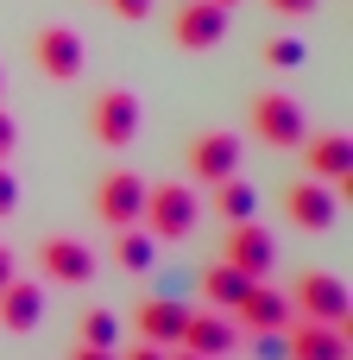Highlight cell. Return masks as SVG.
I'll use <instances>...</instances> for the list:
<instances>
[{"label":"cell","instance_id":"cell-1","mask_svg":"<svg viewBox=\"0 0 353 360\" xmlns=\"http://www.w3.org/2000/svg\"><path fill=\"white\" fill-rule=\"evenodd\" d=\"M196 215H202V202H196L189 184H158V190H145V209H139V221H145V234L158 247L189 240L196 234Z\"/></svg>","mask_w":353,"mask_h":360},{"label":"cell","instance_id":"cell-2","mask_svg":"<svg viewBox=\"0 0 353 360\" xmlns=\"http://www.w3.org/2000/svg\"><path fill=\"white\" fill-rule=\"evenodd\" d=\"M291 310H297L303 323L353 329V297H347V285H341L335 272H303V278H297V291H291Z\"/></svg>","mask_w":353,"mask_h":360},{"label":"cell","instance_id":"cell-3","mask_svg":"<svg viewBox=\"0 0 353 360\" xmlns=\"http://www.w3.org/2000/svg\"><path fill=\"white\" fill-rule=\"evenodd\" d=\"M139 120H145V108H139V95H126V89H107V95L95 101V114H88V127H95V139H101L107 152L133 146V139H139Z\"/></svg>","mask_w":353,"mask_h":360},{"label":"cell","instance_id":"cell-4","mask_svg":"<svg viewBox=\"0 0 353 360\" xmlns=\"http://www.w3.org/2000/svg\"><path fill=\"white\" fill-rule=\"evenodd\" d=\"M32 57H38V70L51 82H76L82 76V32L76 25H44L32 38Z\"/></svg>","mask_w":353,"mask_h":360},{"label":"cell","instance_id":"cell-5","mask_svg":"<svg viewBox=\"0 0 353 360\" xmlns=\"http://www.w3.org/2000/svg\"><path fill=\"white\" fill-rule=\"evenodd\" d=\"M253 133L265 139V146H303V133H309V120H303V108L291 101V95H259L253 101Z\"/></svg>","mask_w":353,"mask_h":360},{"label":"cell","instance_id":"cell-6","mask_svg":"<svg viewBox=\"0 0 353 360\" xmlns=\"http://www.w3.org/2000/svg\"><path fill=\"white\" fill-rule=\"evenodd\" d=\"M139 209H145V177H133V171H107V177L95 184V215H101L107 228H133Z\"/></svg>","mask_w":353,"mask_h":360},{"label":"cell","instance_id":"cell-7","mask_svg":"<svg viewBox=\"0 0 353 360\" xmlns=\"http://www.w3.org/2000/svg\"><path fill=\"white\" fill-rule=\"evenodd\" d=\"M353 354V329H328V323H297L284 329V360H347Z\"/></svg>","mask_w":353,"mask_h":360},{"label":"cell","instance_id":"cell-8","mask_svg":"<svg viewBox=\"0 0 353 360\" xmlns=\"http://www.w3.org/2000/svg\"><path fill=\"white\" fill-rule=\"evenodd\" d=\"M171 32H177L183 51H215V44L227 38V6H215V0H183L177 19H171Z\"/></svg>","mask_w":353,"mask_h":360},{"label":"cell","instance_id":"cell-9","mask_svg":"<svg viewBox=\"0 0 353 360\" xmlns=\"http://www.w3.org/2000/svg\"><path fill=\"white\" fill-rule=\"evenodd\" d=\"M183 158H189V177L215 190L221 177H234V171H240V139H234V133H202V139H189V152H183Z\"/></svg>","mask_w":353,"mask_h":360},{"label":"cell","instance_id":"cell-10","mask_svg":"<svg viewBox=\"0 0 353 360\" xmlns=\"http://www.w3.org/2000/svg\"><path fill=\"white\" fill-rule=\"evenodd\" d=\"M177 348H189V354H202V360H221V354H234V348H240V329H234L221 310H196V316H183Z\"/></svg>","mask_w":353,"mask_h":360},{"label":"cell","instance_id":"cell-11","mask_svg":"<svg viewBox=\"0 0 353 360\" xmlns=\"http://www.w3.org/2000/svg\"><path fill=\"white\" fill-rule=\"evenodd\" d=\"M284 215H291L297 228L322 234V228H335V190H328L322 177H303V184L284 190Z\"/></svg>","mask_w":353,"mask_h":360},{"label":"cell","instance_id":"cell-12","mask_svg":"<svg viewBox=\"0 0 353 360\" xmlns=\"http://www.w3.org/2000/svg\"><path fill=\"white\" fill-rule=\"evenodd\" d=\"M272 259H278V240H272L259 221H234V234H227V266L246 272V278H265Z\"/></svg>","mask_w":353,"mask_h":360},{"label":"cell","instance_id":"cell-13","mask_svg":"<svg viewBox=\"0 0 353 360\" xmlns=\"http://www.w3.org/2000/svg\"><path fill=\"white\" fill-rule=\"evenodd\" d=\"M38 266H44L51 285H88V278H95V253H88L82 240H69V234L44 240V247H38Z\"/></svg>","mask_w":353,"mask_h":360},{"label":"cell","instance_id":"cell-14","mask_svg":"<svg viewBox=\"0 0 353 360\" xmlns=\"http://www.w3.org/2000/svg\"><path fill=\"white\" fill-rule=\"evenodd\" d=\"M234 316L259 335V329H291V316H297V310H291V297H284V291H272L265 278H253V285H246V297L234 304Z\"/></svg>","mask_w":353,"mask_h":360},{"label":"cell","instance_id":"cell-15","mask_svg":"<svg viewBox=\"0 0 353 360\" xmlns=\"http://www.w3.org/2000/svg\"><path fill=\"white\" fill-rule=\"evenodd\" d=\"M303 165H309V177H322V184L347 177L353 171V139L347 133H303Z\"/></svg>","mask_w":353,"mask_h":360},{"label":"cell","instance_id":"cell-16","mask_svg":"<svg viewBox=\"0 0 353 360\" xmlns=\"http://www.w3.org/2000/svg\"><path fill=\"white\" fill-rule=\"evenodd\" d=\"M38 323H44V291L6 278V285H0V329H6V335H32Z\"/></svg>","mask_w":353,"mask_h":360},{"label":"cell","instance_id":"cell-17","mask_svg":"<svg viewBox=\"0 0 353 360\" xmlns=\"http://www.w3.org/2000/svg\"><path fill=\"white\" fill-rule=\"evenodd\" d=\"M183 316H189V310H183L177 297H145L133 323H139V342H152V348H177V335H183Z\"/></svg>","mask_w":353,"mask_h":360},{"label":"cell","instance_id":"cell-18","mask_svg":"<svg viewBox=\"0 0 353 360\" xmlns=\"http://www.w3.org/2000/svg\"><path fill=\"white\" fill-rule=\"evenodd\" d=\"M246 285H253V278H246V272H234L227 259L202 272V297H208V304H221V310H234V304L246 297Z\"/></svg>","mask_w":353,"mask_h":360},{"label":"cell","instance_id":"cell-19","mask_svg":"<svg viewBox=\"0 0 353 360\" xmlns=\"http://www.w3.org/2000/svg\"><path fill=\"white\" fill-rule=\"evenodd\" d=\"M215 209L227 215V221H253V209H259V196H253V184L234 171V177H221L215 184Z\"/></svg>","mask_w":353,"mask_h":360},{"label":"cell","instance_id":"cell-20","mask_svg":"<svg viewBox=\"0 0 353 360\" xmlns=\"http://www.w3.org/2000/svg\"><path fill=\"white\" fill-rule=\"evenodd\" d=\"M114 259H120L126 272H145V266L158 259V240H152V234L133 221V228H120V240H114Z\"/></svg>","mask_w":353,"mask_h":360},{"label":"cell","instance_id":"cell-21","mask_svg":"<svg viewBox=\"0 0 353 360\" xmlns=\"http://www.w3.org/2000/svg\"><path fill=\"white\" fill-rule=\"evenodd\" d=\"M76 335H82L88 348H120V323H114L107 310H82V323H76Z\"/></svg>","mask_w":353,"mask_h":360},{"label":"cell","instance_id":"cell-22","mask_svg":"<svg viewBox=\"0 0 353 360\" xmlns=\"http://www.w3.org/2000/svg\"><path fill=\"white\" fill-rule=\"evenodd\" d=\"M265 63H272V70H297V63H303V38H272V44H265Z\"/></svg>","mask_w":353,"mask_h":360},{"label":"cell","instance_id":"cell-23","mask_svg":"<svg viewBox=\"0 0 353 360\" xmlns=\"http://www.w3.org/2000/svg\"><path fill=\"white\" fill-rule=\"evenodd\" d=\"M19 209V184H13V171L0 165V215H13Z\"/></svg>","mask_w":353,"mask_h":360},{"label":"cell","instance_id":"cell-24","mask_svg":"<svg viewBox=\"0 0 353 360\" xmlns=\"http://www.w3.org/2000/svg\"><path fill=\"white\" fill-rule=\"evenodd\" d=\"M107 6H114L120 19H145V13H152V0H107Z\"/></svg>","mask_w":353,"mask_h":360},{"label":"cell","instance_id":"cell-25","mask_svg":"<svg viewBox=\"0 0 353 360\" xmlns=\"http://www.w3.org/2000/svg\"><path fill=\"white\" fill-rule=\"evenodd\" d=\"M69 360H120V354H114V348H88V342H76Z\"/></svg>","mask_w":353,"mask_h":360},{"label":"cell","instance_id":"cell-26","mask_svg":"<svg viewBox=\"0 0 353 360\" xmlns=\"http://www.w3.org/2000/svg\"><path fill=\"white\" fill-rule=\"evenodd\" d=\"M13 146H19V127H13V114H0V158H6Z\"/></svg>","mask_w":353,"mask_h":360},{"label":"cell","instance_id":"cell-27","mask_svg":"<svg viewBox=\"0 0 353 360\" xmlns=\"http://www.w3.org/2000/svg\"><path fill=\"white\" fill-rule=\"evenodd\" d=\"M265 6H272V13H297V19L316 13V0H265Z\"/></svg>","mask_w":353,"mask_h":360},{"label":"cell","instance_id":"cell-28","mask_svg":"<svg viewBox=\"0 0 353 360\" xmlns=\"http://www.w3.org/2000/svg\"><path fill=\"white\" fill-rule=\"evenodd\" d=\"M164 354H171V348H152V342H139L133 354H120V360H164Z\"/></svg>","mask_w":353,"mask_h":360},{"label":"cell","instance_id":"cell-29","mask_svg":"<svg viewBox=\"0 0 353 360\" xmlns=\"http://www.w3.org/2000/svg\"><path fill=\"white\" fill-rule=\"evenodd\" d=\"M6 278H13V253L0 247V285H6Z\"/></svg>","mask_w":353,"mask_h":360},{"label":"cell","instance_id":"cell-30","mask_svg":"<svg viewBox=\"0 0 353 360\" xmlns=\"http://www.w3.org/2000/svg\"><path fill=\"white\" fill-rule=\"evenodd\" d=\"M164 360H202V354H189V348H183V354H164Z\"/></svg>","mask_w":353,"mask_h":360},{"label":"cell","instance_id":"cell-31","mask_svg":"<svg viewBox=\"0 0 353 360\" xmlns=\"http://www.w3.org/2000/svg\"><path fill=\"white\" fill-rule=\"evenodd\" d=\"M215 6H234V0H215Z\"/></svg>","mask_w":353,"mask_h":360},{"label":"cell","instance_id":"cell-32","mask_svg":"<svg viewBox=\"0 0 353 360\" xmlns=\"http://www.w3.org/2000/svg\"><path fill=\"white\" fill-rule=\"evenodd\" d=\"M0 95H6V76H0Z\"/></svg>","mask_w":353,"mask_h":360}]
</instances>
